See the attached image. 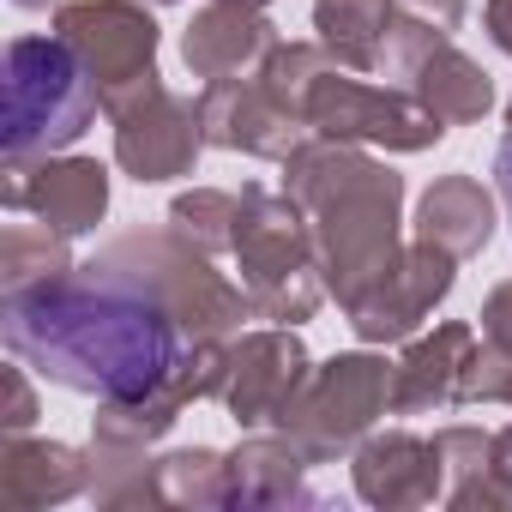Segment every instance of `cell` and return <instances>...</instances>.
Segmentation results:
<instances>
[{
    "label": "cell",
    "instance_id": "d6986e66",
    "mask_svg": "<svg viewBox=\"0 0 512 512\" xmlns=\"http://www.w3.org/2000/svg\"><path fill=\"white\" fill-rule=\"evenodd\" d=\"M482 332H488V344L470 350V362L458 374V398H512V284H500L488 296Z\"/></svg>",
    "mask_w": 512,
    "mask_h": 512
},
{
    "label": "cell",
    "instance_id": "7402d4cb",
    "mask_svg": "<svg viewBox=\"0 0 512 512\" xmlns=\"http://www.w3.org/2000/svg\"><path fill=\"white\" fill-rule=\"evenodd\" d=\"M0 272H7V290H25V284H43L55 272H67V247H61V229H31V223H13L7 241H0Z\"/></svg>",
    "mask_w": 512,
    "mask_h": 512
},
{
    "label": "cell",
    "instance_id": "9c48e42d",
    "mask_svg": "<svg viewBox=\"0 0 512 512\" xmlns=\"http://www.w3.org/2000/svg\"><path fill=\"white\" fill-rule=\"evenodd\" d=\"M380 404H392L386 362H374V356H338V362H326V368L314 374L308 398L290 404L284 422H296V434H302L314 452H332V446L356 440V434L380 416Z\"/></svg>",
    "mask_w": 512,
    "mask_h": 512
},
{
    "label": "cell",
    "instance_id": "484cf974",
    "mask_svg": "<svg viewBox=\"0 0 512 512\" xmlns=\"http://www.w3.org/2000/svg\"><path fill=\"white\" fill-rule=\"evenodd\" d=\"M488 37L512 55V0H488Z\"/></svg>",
    "mask_w": 512,
    "mask_h": 512
},
{
    "label": "cell",
    "instance_id": "44dd1931",
    "mask_svg": "<svg viewBox=\"0 0 512 512\" xmlns=\"http://www.w3.org/2000/svg\"><path fill=\"white\" fill-rule=\"evenodd\" d=\"M235 223H241V199H229V193H181L169 205V229L199 253L235 247Z\"/></svg>",
    "mask_w": 512,
    "mask_h": 512
},
{
    "label": "cell",
    "instance_id": "30bf717a",
    "mask_svg": "<svg viewBox=\"0 0 512 512\" xmlns=\"http://www.w3.org/2000/svg\"><path fill=\"white\" fill-rule=\"evenodd\" d=\"M205 145L199 127V103H175L163 85H151L139 103H127L115 115V157L133 181H169L187 175L193 157Z\"/></svg>",
    "mask_w": 512,
    "mask_h": 512
},
{
    "label": "cell",
    "instance_id": "7c38bea8",
    "mask_svg": "<svg viewBox=\"0 0 512 512\" xmlns=\"http://www.w3.org/2000/svg\"><path fill=\"white\" fill-rule=\"evenodd\" d=\"M199 127L211 145L253 151V157H296L302 151V115L284 109L266 85H241V79H211L199 97Z\"/></svg>",
    "mask_w": 512,
    "mask_h": 512
},
{
    "label": "cell",
    "instance_id": "52a82bcc",
    "mask_svg": "<svg viewBox=\"0 0 512 512\" xmlns=\"http://www.w3.org/2000/svg\"><path fill=\"white\" fill-rule=\"evenodd\" d=\"M302 115L326 139H368V145H392V151H422V145H434L446 133V121L434 109H422L416 97L356 85V79H338V73L314 79Z\"/></svg>",
    "mask_w": 512,
    "mask_h": 512
},
{
    "label": "cell",
    "instance_id": "83f0119b",
    "mask_svg": "<svg viewBox=\"0 0 512 512\" xmlns=\"http://www.w3.org/2000/svg\"><path fill=\"white\" fill-rule=\"evenodd\" d=\"M494 458H500V464H506V470H512V428H506V434H500V440H494Z\"/></svg>",
    "mask_w": 512,
    "mask_h": 512
},
{
    "label": "cell",
    "instance_id": "f1b7e54d",
    "mask_svg": "<svg viewBox=\"0 0 512 512\" xmlns=\"http://www.w3.org/2000/svg\"><path fill=\"white\" fill-rule=\"evenodd\" d=\"M229 7H253V13H260V7H272V0H229Z\"/></svg>",
    "mask_w": 512,
    "mask_h": 512
},
{
    "label": "cell",
    "instance_id": "8fae6325",
    "mask_svg": "<svg viewBox=\"0 0 512 512\" xmlns=\"http://www.w3.org/2000/svg\"><path fill=\"white\" fill-rule=\"evenodd\" d=\"M446 290H452V253L434 247V241H416L410 253H398V260L350 302V320H356L362 338L386 344V338L416 332Z\"/></svg>",
    "mask_w": 512,
    "mask_h": 512
},
{
    "label": "cell",
    "instance_id": "8992f818",
    "mask_svg": "<svg viewBox=\"0 0 512 512\" xmlns=\"http://www.w3.org/2000/svg\"><path fill=\"white\" fill-rule=\"evenodd\" d=\"M61 37L91 67L109 115H121L127 103H139L157 85V73H151L157 25H151V13L133 7V0H85V7H61Z\"/></svg>",
    "mask_w": 512,
    "mask_h": 512
},
{
    "label": "cell",
    "instance_id": "4fadbf2b",
    "mask_svg": "<svg viewBox=\"0 0 512 512\" xmlns=\"http://www.w3.org/2000/svg\"><path fill=\"white\" fill-rule=\"evenodd\" d=\"M7 205L13 211H37L61 235H85V229H97V217L109 205V175L91 157L43 163V169L7 163Z\"/></svg>",
    "mask_w": 512,
    "mask_h": 512
},
{
    "label": "cell",
    "instance_id": "d4e9b609",
    "mask_svg": "<svg viewBox=\"0 0 512 512\" xmlns=\"http://www.w3.org/2000/svg\"><path fill=\"white\" fill-rule=\"evenodd\" d=\"M494 181H500V199H506V211H512V115H506V139H500V151H494Z\"/></svg>",
    "mask_w": 512,
    "mask_h": 512
},
{
    "label": "cell",
    "instance_id": "9a60e30c",
    "mask_svg": "<svg viewBox=\"0 0 512 512\" xmlns=\"http://www.w3.org/2000/svg\"><path fill=\"white\" fill-rule=\"evenodd\" d=\"M272 49V25L253 13V7H229V0H217V7H205L187 31V67L199 79H229L241 73L253 55Z\"/></svg>",
    "mask_w": 512,
    "mask_h": 512
},
{
    "label": "cell",
    "instance_id": "7a4b0ae2",
    "mask_svg": "<svg viewBox=\"0 0 512 512\" xmlns=\"http://www.w3.org/2000/svg\"><path fill=\"white\" fill-rule=\"evenodd\" d=\"M290 193L320 211L314 247L338 302L350 308L398 260V175L344 145H302L290 157Z\"/></svg>",
    "mask_w": 512,
    "mask_h": 512
},
{
    "label": "cell",
    "instance_id": "ac0fdd59",
    "mask_svg": "<svg viewBox=\"0 0 512 512\" xmlns=\"http://www.w3.org/2000/svg\"><path fill=\"white\" fill-rule=\"evenodd\" d=\"M314 25L332 61L368 73L386 55V31H392V0H314Z\"/></svg>",
    "mask_w": 512,
    "mask_h": 512
},
{
    "label": "cell",
    "instance_id": "e0dca14e",
    "mask_svg": "<svg viewBox=\"0 0 512 512\" xmlns=\"http://www.w3.org/2000/svg\"><path fill=\"white\" fill-rule=\"evenodd\" d=\"M470 362V332L464 326H440L434 338H422L404 368L392 374V410H428L440 398H458V374Z\"/></svg>",
    "mask_w": 512,
    "mask_h": 512
},
{
    "label": "cell",
    "instance_id": "f546056e",
    "mask_svg": "<svg viewBox=\"0 0 512 512\" xmlns=\"http://www.w3.org/2000/svg\"><path fill=\"white\" fill-rule=\"evenodd\" d=\"M19 7H67V0H19Z\"/></svg>",
    "mask_w": 512,
    "mask_h": 512
},
{
    "label": "cell",
    "instance_id": "5b68a950",
    "mask_svg": "<svg viewBox=\"0 0 512 512\" xmlns=\"http://www.w3.org/2000/svg\"><path fill=\"white\" fill-rule=\"evenodd\" d=\"M109 266H127L133 278H145L169 308H175V320L193 332V344H205V338H223L235 320H241V296L199 260V247H187L175 229L169 235H127V241H115L109 253H103Z\"/></svg>",
    "mask_w": 512,
    "mask_h": 512
},
{
    "label": "cell",
    "instance_id": "ffe728a7",
    "mask_svg": "<svg viewBox=\"0 0 512 512\" xmlns=\"http://www.w3.org/2000/svg\"><path fill=\"white\" fill-rule=\"evenodd\" d=\"M73 488H79V452H67V446H25L13 434V446H7V500L13 506L61 500Z\"/></svg>",
    "mask_w": 512,
    "mask_h": 512
},
{
    "label": "cell",
    "instance_id": "4316f807",
    "mask_svg": "<svg viewBox=\"0 0 512 512\" xmlns=\"http://www.w3.org/2000/svg\"><path fill=\"white\" fill-rule=\"evenodd\" d=\"M416 7H422V13H434L440 25H458V19H464V0H416Z\"/></svg>",
    "mask_w": 512,
    "mask_h": 512
},
{
    "label": "cell",
    "instance_id": "2e32d148",
    "mask_svg": "<svg viewBox=\"0 0 512 512\" xmlns=\"http://www.w3.org/2000/svg\"><path fill=\"white\" fill-rule=\"evenodd\" d=\"M494 235V199L482 193V181L470 175H446L428 199H422V241L446 247L452 260L476 253Z\"/></svg>",
    "mask_w": 512,
    "mask_h": 512
},
{
    "label": "cell",
    "instance_id": "603a6c76",
    "mask_svg": "<svg viewBox=\"0 0 512 512\" xmlns=\"http://www.w3.org/2000/svg\"><path fill=\"white\" fill-rule=\"evenodd\" d=\"M320 73H326V55H320V49H308V43H272V49H266L260 85H266L284 109L302 115V103H308V91H314ZM302 121H308V115H302Z\"/></svg>",
    "mask_w": 512,
    "mask_h": 512
},
{
    "label": "cell",
    "instance_id": "3957f363",
    "mask_svg": "<svg viewBox=\"0 0 512 512\" xmlns=\"http://www.w3.org/2000/svg\"><path fill=\"white\" fill-rule=\"evenodd\" d=\"M97 109H103V91L67 37L7 43V121H0L7 163H31L73 145L97 121Z\"/></svg>",
    "mask_w": 512,
    "mask_h": 512
},
{
    "label": "cell",
    "instance_id": "6da1fadb",
    "mask_svg": "<svg viewBox=\"0 0 512 512\" xmlns=\"http://www.w3.org/2000/svg\"><path fill=\"white\" fill-rule=\"evenodd\" d=\"M181 332L187 326L175 320V308L109 260L7 290L0 308V338L25 368L67 392H97L103 404L163 392L187 362Z\"/></svg>",
    "mask_w": 512,
    "mask_h": 512
},
{
    "label": "cell",
    "instance_id": "cb8c5ba5",
    "mask_svg": "<svg viewBox=\"0 0 512 512\" xmlns=\"http://www.w3.org/2000/svg\"><path fill=\"white\" fill-rule=\"evenodd\" d=\"M7 410H13V416H7V434H25V428H31V416H37V410H31V392H25V374H19V368H7Z\"/></svg>",
    "mask_w": 512,
    "mask_h": 512
},
{
    "label": "cell",
    "instance_id": "ba28073f",
    "mask_svg": "<svg viewBox=\"0 0 512 512\" xmlns=\"http://www.w3.org/2000/svg\"><path fill=\"white\" fill-rule=\"evenodd\" d=\"M380 67L404 73L410 91H416V103L434 109L446 127H452V121H476V115L494 103L488 73H482L476 61H464V55L446 43V31H434V25H422V19H392Z\"/></svg>",
    "mask_w": 512,
    "mask_h": 512
},
{
    "label": "cell",
    "instance_id": "5bb4252c",
    "mask_svg": "<svg viewBox=\"0 0 512 512\" xmlns=\"http://www.w3.org/2000/svg\"><path fill=\"white\" fill-rule=\"evenodd\" d=\"M302 374H308V356H302L296 338H284V332L247 338V344L229 356V380H223L235 422L253 428V422H266V416H290Z\"/></svg>",
    "mask_w": 512,
    "mask_h": 512
},
{
    "label": "cell",
    "instance_id": "277c9868",
    "mask_svg": "<svg viewBox=\"0 0 512 512\" xmlns=\"http://www.w3.org/2000/svg\"><path fill=\"white\" fill-rule=\"evenodd\" d=\"M235 260L247 278V302L266 320H308L320 308L314 284V241L302 229V199H272L260 187L241 193V223H235Z\"/></svg>",
    "mask_w": 512,
    "mask_h": 512
}]
</instances>
